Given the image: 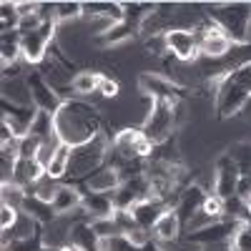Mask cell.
<instances>
[{
    "instance_id": "cell-1",
    "label": "cell",
    "mask_w": 251,
    "mask_h": 251,
    "mask_svg": "<svg viewBox=\"0 0 251 251\" xmlns=\"http://www.w3.org/2000/svg\"><path fill=\"white\" fill-rule=\"evenodd\" d=\"M53 123H55V136L60 138V143L71 146V149L93 141L100 133L98 111L91 103H83V100H66L53 116Z\"/></svg>"
},
{
    "instance_id": "cell-2",
    "label": "cell",
    "mask_w": 251,
    "mask_h": 251,
    "mask_svg": "<svg viewBox=\"0 0 251 251\" xmlns=\"http://www.w3.org/2000/svg\"><path fill=\"white\" fill-rule=\"evenodd\" d=\"M208 15L231 43L244 46L251 40V3H214Z\"/></svg>"
},
{
    "instance_id": "cell-3",
    "label": "cell",
    "mask_w": 251,
    "mask_h": 251,
    "mask_svg": "<svg viewBox=\"0 0 251 251\" xmlns=\"http://www.w3.org/2000/svg\"><path fill=\"white\" fill-rule=\"evenodd\" d=\"M108 141L103 133H98L93 141L83 143V146H75V149H71V163H68V174L71 178H80L86 181L93 171H98L103 163H106L108 158Z\"/></svg>"
},
{
    "instance_id": "cell-4",
    "label": "cell",
    "mask_w": 251,
    "mask_h": 251,
    "mask_svg": "<svg viewBox=\"0 0 251 251\" xmlns=\"http://www.w3.org/2000/svg\"><path fill=\"white\" fill-rule=\"evenodd\" d=\"M174 128H176V103L171 100H153V106L146 116L141 133L149 138L153 146L174 138Z\"/></svg>"
},
{
    "instance_id": "cell-5",
    "label": "cell",
    "mask_w": 251,
    "mask_h": 251,
    "mask_svg": "<svg viewBox=\"0 0 251 251\" xmlns=\"http://www.w3.org/2000/svg\"><path fill=\"white\" fill-rule=\"evenodd\" d=\"M194 35H196V43H199V53L208 55V58H224L234 48V43L228 40V35L214 23V20L199 23Z\"/></svg>"
},
{
    "instance_id": "cell-6",
    "label": "cell",
    "mask_w": 251,
    "mask_h": 251,
    "mask_svg": "<svg viewBox=\"0 0 251 251\" xmlns=\"http://www.w3.org/2000/svg\"><path fill=\"white\" fill-rule=\"evenodd\" d=\"M53 30L55 23H43L38 30L20 35V53H23L25 63H40L48 55V48L53 43Z\"/></svg>"
},
{
    "instance_id": "cell-7",
    "label": "cell",
    "mask_w": 251,
    "mask_h": 251,
    "mask_svg": "<svg viewBox=\"0 0 251 251\" xmlns=\"http://www.w3.org/2000/svg\"><path fill=\"white\" fill-rule=\"evenodd\" d=\"M28 86H30V96H33V103H35V108L38 111H46V113H58V108L63 106V100L55 91H53V86L46 80V75L43 73H38V71H33L30 75H28Z\"/></svg>"
},
{
    "instance_id": "cell-8",
    "label": "cell",
    "mask_w": 251,
    "mask_h": 251,
    "mask_svg": "<svg viewBox=\"0 0 251 251\" xmlns=\"http://www.w3.org/2000/svg\"><path fill=\"white\" fill-rule=\"evenodd\" d=\"M239 166L234 163V158L224 153L219 161H216V171H214V194L219 199H231L236 196V183H239Z\"/></svg>"
},
{
    "instance_id": "cell-9",
    "label": "cell",
    "mask_w": 251,
    "mask_h": 251,
    "mask_svg": "<svg viewBox=\"0 0 251 251\" xmlns=\"http://www.w3.org/2000/svg\"><path fill=\"white\" fill-rule=\"evenodd\" d=\"M138 86L146 96H151L153 100H171V103H178V96H181V86L163 75H156V73H143L138 78Z\"/></svg>"
},
{
    "instance_id": "cell-10",
    "label": "cell",
    "mask_w": 251,
    "mask_h": 251,
    "mask_svg": "<svg viewBox=\"0 0 251 251\" xmlns=\"http://www.w3.org/2000/svg\"><path fill=\"white\" fill-rule=\"evenodd\" d=\"M166 48H169L171 55L178 58V60H196L199 58L196 35L188 28H171L166 33Z\"/></svg>"
},
{
    "instance_id": "cell-11",
    "label": "cell",
    "mask_w": 251,
    "mask_h": 251,
    "mask_svg": "<svg viewBox=\"0 0 251 251\" xmlns=\"http://www.w3.org/2000/svg\"><path fill=\"white\" fill-rule=\"evenodd\" d=\"M208 194L203 191V188L199 186V183H194V186H186V188H181V196H178V203H176V216L181 219V226L183 224H191V219L201 211V206H203V199H206Z\"/></svg>"
},
{
    "instance_id": "cell-12",
    "label": "cell",
    "mask_w": 251,
    "mask_h": 251,
    "mask_svg": "<svg viewBox=\"0 0 251 251\" xmlns=\"http://www.w3.org/2000/svg\"><path fill=\"white\" fill-rule=\"evenodd\" d=\"M163 211H169L163 201H158V199H146V201H138V203L131 208V216H133L136 226H141V228H146V231H149V228H153L156 221L163 216Z\"/></svg>"
},
{
    "instance_id": "cell-13",
    "label": "cell",
    "mask_w": 251,
    "mask_h": 251,
    "mask_svg": "<svg viewBox=\"0 0 251 251\" xmlns=\"http://www.w3.org/2000/svg\"><path fill=\"white\" fill-rule=\"evenodd\" d=\"M43 176H46V169H43V166H40L35 158H18L15 174H13V186L28 191V188H30L33 183H38Z\"/></svg>"
},
{
    "instance_id": "cell-14",
    "label": "cell",
    "mask_w": 251,
    "mask_h": 251,
    "mask_svg": "<svg viewBox=\"0 0 251 251\" xmlns=\"http://www.w3.org/2000/svg\"><path fill=\"white\" fill-rule=\"evenodd\" d=\"M83 208L88 211V216L96 219H111L116 214L113 196L111 194H100V191H83Z\"/></svg>"
},
{
    "instance_id": "cell-15",
    "label": "cell",
    "mask_w": 251,
    "mask_h": 251,
    "mask_svg": "<svg viewBox=\"0 0 251 251\" xmlns=\"http://www.w3.org/2000/svg\"><path fill=\"white\" fill-rule=\"evenodd\" d=\"M121 186V174L111 166H100L86 178V191H100V194H113Z\"/></svg>"
},
{
    "instance_id": "cell-16",
    "label": "cell",
    "mask_w": 251,
    "mask_h": 251,
    "mask_svg": "<svg viewBox=\"0 0 251 251\" xmlns=\"http://www.w3.org/2000/svg\"><path fill=\"white\" fill-rule=\"evenodd\" d=\"M83 206V191H78L75 186H68V183H60L58 191H55V199H53V208L58 216H66V214H73L75 208Z\"/></svg>"
},
{
    "instance_id": "cell-17",
    "label": "cell",
    "mask_w": 251,
    "mask_h": 251,
    "mask_svg": "<svg viewBox=\"0 0 251 251\" xmlns=\"http://www.w3.org/2000/svg\"><path fill=\"white\" fill-rule=\"evenodd\" d=\"M23 211L30 216V219H35L40 226H48L50 221H55V208H53V203H48V201H40L38 196H33V194H25V201H23Z\"/></svg>"
},
{
    "instance_id": "cell-18",
    "label": "cell",
    "mask_w": 251,
    "mask_h": 251,
    "mask_svg": "<svg viewBox=\"0 0 251 251\" xmlns=\"http://www.w3.org/2000/svg\"><path fill=\"white\" fill-rule=\"evenodd\" d=\"M153 236H156V241H171V239H178L181 236V219L176 216L174 208L163 211V216L156 221Z\"/></svg>"
},
{
    "instance_id": "cell-19",
    "label": "cell",
    "mask_w": 251,
    "mask_h": 251,
    "mask_svg": "<svg viewBox=\"0 0 251 251\" xmlns=\"http://www.w3.org/2000/svg\"><path fill=\"white\" fill-rule=\"evenodd\" d=\"M20 53V33L18 30H3L0 35V58H3V66H10V63H18Z\"/></svg>"
},
{
    "instance_id": "cell-20",
    "label": "cell",
    "mask_w": 251,
    "mask_h": 251,
    "mask_svg": "<svg viewBox=\"0 0 251 251\" xmlns=\"http://www.w3.org/2000/svg\"><path fill=\"white\" fill-rule=\"evenodd\" d=\"M68 163H71V146H66V143H60L58 146V151H55V156L50 158V163H48V169H46V174L50 176V178H63L68 174Z\"/></svg>"
},
{
    "instance_id": "cell-21",
    "label": "cell",
    "mask_w": 251,
    "mask_h": 251,
    "mask_svg": "<svg viewBox=\"0 0 251 251\" xmlns=\"http://www.w3.org/2000/svg\"><path fill=\"white\" fill-rule=\"evenodd\" d=\"M100 78H103V75H100V73H96V71H80V73H75V75H73L71 88H73L75 93H80V96H88V93L98 91Z\"/></svg>"
},
{
    "instance_id": "cell-22",
    "label": "cell",
    "mask_w": 251,
    "mask_h": 251,
    "mask_svg": "<svg viewBox=\"0 0 251 251\" xmlns=\"http://www.w3.org/2000/svg\"><path fill=\"white\" fill-rule=\"evenodd\" d=\"M133 30H136V28H131L126 20H123V23H113L106 33L98 35V43H100V46H118V43H126V40L133 35Z\"/></svg>"
},
{
    "instance_id": "cell-23",
    "label": "cell",
    "mask_w": 251,
    "mask_h": 251,
    "mask_svg": "<svg viewBox=\"0 0 251 251\" xmlns=\"http://www.w3.org/2000/svg\"><path fill=\"white\" fill-rule=\"evenodd\" d=\"M30 133L33 136H38V138H43L46 143L53 138H58L55 136V123H53V113H46V111H38V116H35V121H33V126H30Z\"/></svg>"
},
{
    "instance_id": "cell-24",
    "label": "cell",
    "mask_w": 251,
    "mask_h": 251,
    "mask_svg": "<svg viewBox=\"0 0 251 251\" xmlns=\"http://www.w3.org/2000/svg\"><path fill=\"white\" fill-rule=\"evenodd\" d=\"M226 153L234 158V163L239 166V174H241V176L251 174V143H249V141H244V143H234Z\"/></svg>"
},
{
    "instance_id": "cell-25",
    "label": "cell",
    "mask_w": 251,
    "mask_h": 251,
    "mask_svg": "<svg viewBox=\"0 0 251 251\" xmlns=\"http://www.w3.org/2000/svg\"><path fill=\"white\" fill-rule=\"evenodd\" d=\"M58 186L60 183H55V178H50L48 174L40 178L38 183H33L25 194H33V196H38L40 201H48V203H53V199H55V191H58Z\"/></svg>"
},
{
    "instance_id": "cell-26",
    "label": "cell",
    "mask_w": 251,
    "mask_h": 251,
    "mask_svg": "<svg viewBox=\"0 0 251 251\" xmlns=\"http://www.w3.org/2000/svg\"><path fill=\"white\" fill-rule=\"evenodd\" d=\"M228 249L231 251H251V221L249 224H239L234 236L228 239Z\"/></svg>"
},
{
    "instance_id": "cell-27",
    "label": "cell",
    "mask_w": 251,
    "mask_h": 251,
    "mask_svg": "<svg viewBox=\"0 0 251 251\" xmlns=\"http://www.w3.org/2000/svg\"><path fill=\"white\" fill-rule=\"evenodd\" d=\"M43 143H46L43 138H38V136H33V133L18 138V158H35Z\"/></svg>"
},
{
    "instance_id": "cell-28",
    "label": "cell",
    "mask_w": 251,
    "mask_h": 251,
    "mask_svg": "<svg viewBox=\"0 0 251 251\" xmlns=\"http://www.w3.org/2000/svg\"><path fill=\"white\" fill-rule=\"evenodd\" d=\"M100 249L103 251H143V246H136L126 234H118V236H111L106 241H100Z\"/></svg>"
},
{
    "instance_id": "cell-29",
    "label": "cell",
    "mask_w": 251,
    "mask_h": 251,
    "mask_svg": "<svg viewBox=\"0 0 251 251\" xmlns=\"http://www.w3.org/2000/svg\"><path fill=\"white\" fill-rule=\"evenodd\" d=\"M161 251H203L201 244H194L191 239L186 236H178V239H171V241H156Z\"/></svg>"
},
{
    "instance_id": "cell-30",
    "label": "cell",
    "mask_w": 251,
    "mask_h": 251,
    "mask_svg": "<svg viewBox=\"0 0 251 251\" xmlns=\"http://www.w3.org/2000/svg\"><path fill=\"white\" fill-rule=\"evenodd\" d=\"M201 211H203L208 219L221 221V219H224V199H219L216 194L206 196V199H203V206H201Z\"/></svg>"
},
{
    "instance_id": "cell-31",
    "label": "cell",
    "mask_w": 251,
    "mask_h": 251,
    "mask_svg": "<svg viewBox=\"0 0 251 251\" xmlns=\"http://www.w3.org/2000/svg\"><path fill=\"white\" fill-rule=\"evenodd\" d=\"M83 15V3H55V20H71Z\"/></svg>"
},
{
    "instance_id": "cell-32",
    "label": "cell",
    "mask_w": 251,
    "mask_h": 251,
    "mask_svg": "<svg viewBox=\"0 0 251 251\" xmlns=\"http://www.w3.org/2000/svg\"><path fill=\"white\" fill-rule=\"evenodd\" d=\"M18 208H13V206H8V203H3L0 206V228L3 231H8V228H13V224L18 221Z\"/></svg>"
},
{
    "instance_id": "cell-33",
    "label": "cell",
    "mask_w": 251,
    "mask_h": 251,
    "mask_svg": "<svg viewBox=\"0 0 251 251\" xmlns=\"http://www.w3.org/2000/svg\"><path fill=\"white\" fill-rule=\"evenodd\" d=\"M236 196L246 203H251V174L246 176H239V183H236Z\"/></svg>"
},
{
    "instance_id": "cell-34",
    "label": "cell",
    "mask_w": 251,
    "mask_h": 251,
    "mask_svg": "<svg viewBox=\"0 0 251 251\" xmlns=\"http://www.w3.org/2000/svg\"><path fill=\"white\" fill-rule=\"evenodd\" d=\"M98 93L106 96V98H116V96H118V83L111 80L108 75H103V78H100V86H98Z\"/></svg>"
},
{
    "instance_id": "cell-35",
    "label": "cell",
    "mask_w": 251,
    "mask_h": 251,
    "mask_svg": "<svg viewBox=\"0 0 251 251\" xmlns=\"http://www.w3.org/2000/svg\"><path fill=\"white\" fill-rule=\"evenodd\" d=\"M146 48H149V53H153V55H161L163 50H169L166 48V35H151L149 40H146Z\"/></svg>"
},
{
    "instance_id": "cell-36",
    "label": "cell",
    "mask_w": 251,
    "mask_h": 251,
    "mask_svg": "<svg viewBox=\"0 0 251 251\" xmlns=\"http://www.w3.org/2000/svg\"><path fill=\"white\" fill-rule=\"evenodd\" d=\"M241 116L246 118V121H251V96L246 98V103H244V108H241Z\"/></svg>"
}]
</instances>
